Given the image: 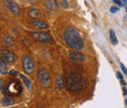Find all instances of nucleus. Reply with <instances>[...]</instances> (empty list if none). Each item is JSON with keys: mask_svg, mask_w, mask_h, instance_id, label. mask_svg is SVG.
I'll return each instance as SVG.
<instances>
[{"mask_svg": "<svg viewBox=\"0 0 127 108\" xmlns=\"http://www.w3.org/2000/svg\"><path fill=\"white\" fill-rule=\"evenodd\" d=\"M120 67H121V69H122V71H123V73H124L125 75H127V69L125 68V66H124L123 64H120Z\"/></svg>", "mask_w": 127, "mask_h": 108, "instance_id": "obj_21", "label": "nucleus"}, {"mask_svg": "<svg viewBox=\"0 0 127 108\" xmlns=\"http://www.w3.org/2000/svg\"><path fill=\"white\" fill-rule=\"evenodd\" d=\"M9 73L8 71V67L4 62L0 61V74L1 75H7Z\"/></svg>", "mask_w": 127, "mask_h": 108, "instance_id": "obj_17", "label": "nucleus"}, {"mask_svg": "<svg viewBox=\"0 0 127 108\" xmlns=\"http://www.w3.org/2000/svg\"><path fill=\"white\" fill-rule=\"evenodd\" d=\"M113 2L115 3L116 5H118V6H122L123 4H122V2L120 1V0H113Z\"/></svg>", "mask_w": 127, "mask_h": 108, "instance_id": "obj_23", "label": "nucleus"}, {"mask_svg": "<svg viewBox=\"0 0 127 108\" xmlns=\"http://www.w3.org/2000/svg\"><path fill=\"white\" fill-rule=\"evenodd\" d=\"M0 91L2 93H4V89H3V87H2V80H0Z\"/></svg>", "mask_w": 127, "mask_h": 108, "instance_id": "obj_24", "label": "nucleus"}, {"mask_svg": "<svg viewBox=\"0 0 127 108\" xmlns=\"http://www.w3.org/2000/svg\"><path fill=\"white\" fill-rule=\"evenodd\" d=\"M125 104H126V105H127V98H126V99H125Z\"/></svg>", "mask_w": 127, "mask_h": 108, "instance_id": "obj_26", "label": "nucleus"}, {"mask_svg": "<svg viewBox=\"0 0 127 108\" xmlns=\"http://www.w3.org/2000/svg\"><path fill=\"white\" fill-rule=\"evenodd\" d=\"M110 11H111V13H112V14H113V13H116V12H118V11H119V8L112 6V7H111Z\"/></svg>", "mask_w": 127, "mask_h": 108, "instance_id": "obj_19", "label": "nucleus"}, {"mask_svg": "<svg viewBox=\"0 0 127 108\" xmlns=\"http://www.w3.org/2000/svg\"><path fill=\"white\" fill-rule=\"evenodd\" d=\"M56 85H57L59 89H64L65 88V82H64V79H63V76H61V75L57 76Z\"/></svg>", "mask_w": 127, "mask_h": 108, "instance_id": "obj_15", "label": "nucleus"}, {"mask_svg": "<svg viewBox=\"0 0 127 108\" xmlns=\"http://www.w3.org/2000/svg\"><path fill=\"white\" fill-rule=\"evenodd\" d=\"M23 71H25L27 74L31 75L35 69V64H34L33 59L29 56L23 57Z\"/></svg>", "mask_w": 127, "mask_h": 108, "instance_id": "obj_7", "label": "nucleus"}, {"mask_svg": "<svg viewBox=\"0 0 127 108\" xmlns=\"http://www.w3.org/2000/svg\"><path fill=\"white\" fill-rule=\"evenodd\" d=\"M122 4H123V5L127 4V0H122Z\"/></svg>", "mask_w": 127, "mask_h": 108, "instance_id": "obj_25", "label": "nucleus"}, {"mask_svg": "<svg viewBox=\"0 0 127 108\" xmlns=\"http://www.w3.org/2000/svg\"><path fill=\"white\" fill-rule=\"evenodd\" d=\"M9 75L12 77H16L18 75V72L16 70H11V71H9Z\"/></svg>", "mask_w": 127, "mask_h": 108, "instance_id": "obj_20", "label": "nucleus"}, {"mask_svg": "<svg viewBox=\"0 0 127 108\" xmlns=\"http://www.w3.org/2000/svg\"><path fill=\"white\" fill-rule=\"evenodd\" d=\"M27 14L31 19H37V18H39V16H40V11L36 8H31L28 10Z\"/></svg>", "mask_w": 127, "mask_h": 108, "instance_id": "obj_12", "label": "nucleus"}, {"mask_svg": "<svg viewBox=\"0 0 127 108\" xmlns=\"http://www.w3.org/2000/svg\"><path fill=\"white\" fill-rule=\"evenodd\" d=\"M38 80L40 85L43 87H50V74H49V71H48L46 68H42L38 71Z\"/></svg>", "mask_w": 127, "mask_h": 108, "instance_id": "obj_5", "label": "nucleus"}, {"mask_svg": "<svg viewBox=\"0 0 127 108\" xmlns=\"http://www.w3.org/2000/svg\"><path fill=\"white\" fill-rule=\"evenodd\" d=\"M0 61L4 62L6 65H12L16 61V55L14 52L8 49L0 50Z\"/></svg>", "mask_w": 127, "mask_h": 108, "instance_id": "obj_4", "label": "nucleus"}, {"mask_svg": "<svg viewBox=\"0 0 127 108\" xmlns=\"http://www.w3.org/2000/svg\"><path fill=\"white\" fill-rule=\"evenodd\" d=\"M3 3L12 14L14 16H19L21 14V8L16 2L12 1V0H3Z\"/></svg>", "mask_w": 127, "mask_h": 108, "instance_id": "obj_8", "label": "nucleus"}, {"mask_svg": "<svg viewBox=\"0 0 127 108\" xmlns=\"http://www.w3.org/2000/svg\"><path fill=\"white\" fill-rule=\"evenodd\" d=\"M64 40L71 49L79 51L84 47V39L80 32L74 27L65 28L64 32Z\"/></svg>", "mask_w": 127, "mask_h": 108, "instance_id": "obj_1", "label": "nucleus"}, {"mask_svg": "<svg viewBox=\"0 0 127 108\" xmlns=\"http://www.w3.org/2000/svg\"><path fill=\"white\" fill-rule=\"evenodd\" d=\"M69 58L71 61H74V62H83L85 60V57H84L83 54L76 50L69 52Z\"/></svg>", "mask_w": 127, "mask_h": 108, "instance_id": "obj_9", "label": "nucleus"}, {"mask_svg": "<svg viewBox=\"0 0 127 108\" xmlns=\"http://www.w3.org/2000/svg\"><path fill=\"white\" fill-rule=\"evenodd\" d=\"M31 25L36 28V29H47L48 28V25H47V23L44 22V21H41V20H33L31 22Z\"/></svg>", "mask_w": 127, "mask_h": 108, "instance_id": "obj_11", "label": "nucleus"}, {"mask_svg": "<svg viewBox=\"0 0 127 108\" xmlns=\"http://www.w3.org/2000/svg\"><path fill=\"white\" fill-rule=\"evenodd\" d=\"M6 91L10 95H13V96H19L22 93L23 91V87L21 85V83L18 80H13L11 81L7 86H6Z\"/></svg>", "mask_w": 127, "mask_h": 108, "instance_id": "obj_3", "label": "nucleus"}, {"mask_svg": "<svg viewBox=\"0 0 127 108\" xmlns=\"http://www.w3.org/2000/svg\"><path fill=\"white\" fill-rule=\"evenodd\" d=\"M62 3H63V6L65 8H68L69 7V4H68V2H66V0H62Z\"/></svg>", "mask_w": 127, "mask_h": 108, "instance_id": "obj_22", "label": "nucleus"}, {"mask_svg": "<svg viewBox=\"0 0 127 108\" xmlns=\"http://www.w3.org/2000/svg\"><path fill=\"white\" fill-rule=\"evenodd\" d=\"M20 76H21V78L23 79V83H25V85H26L27 88L28 89V91H32V83H31V81H29L28 78H27V76H25L23 74H21Z\"/></svg>", "mask_w": 127, "mask_h": 108, "instance_id": "obj_14", "label": "nucleus"}, {"mask_svg": "<svg viewBox=\"0 0 127 108\" xmlns=\"http://www.w3.org/2000/svg\"><path fill=\"white\" fill-rule=\"evenodd\" d=\"M116 75H117V77L119 78V80H120V83H121V85H122V86H124V85H125V82H124V80H123L122 75L120 74L119 72H117V74H116Z\"/></svg>", "mask_w": 127, "mask_h": 108, "instance_id": "obj_18", "label": "nucleus"}, {"mask_svg": "<svg viewBox=\"0 0 127 108\" xmlns=\"http://www.w3.org/2000/svg\"><path fill=\"white\" fill-rule=\"evenodd\" d=\"M2 102H3V105L5 106H10L15 103V99L13 97H11L10 95H5L2 99Z\"/></svg>", "mask_w": 127, "mask_h": 108, "instance_id": "obj_13", "label": "nucleus"}, {"mask_svg": "<svg viewBox=\"0 0 127 108\" xmlns=\"http://www.w3.org/2000/svg\"><path fill=\"white\" fill-rule=\"evenodd\" d=\"M66 83L69 87V91L73 92L80 91L85 87V83H84L83 78L73 72L70 73V75L66 78Z\"/></svg>", "mask_w": 127, "mask_h": 108, "instance_id": "obj_2", "label": "nucleus"}, {"mask_svg": "<svg viewBox=\"0 0 127 108\" xmlns=\"http://www.w3.org/2000/svg\"><path fill=\"white\" fill-rule=\"evenodd\" d=\"M31 35L34 40L39 41V42L42 43H49L52 40L51 35L48 33H44V32H31Z\"/></svg>", "mask_w": 127, "mask_h": 108, "instance_id": "obj_6", "label": "nucleus"}, {"mask_svg": "<svg viewBox=\"0 0 127 108\" xmlns=\"http://www.w3.org/2000/svg\"><path fill=\"white\" fill-rule=\"evenodd\" d=\"M110 40H111V42H112L113 45H116V44L118 43L117 37H116L115 33H114L113 29H111V31H110Z\"/></svg>", "mask_w": 127, "mask_h": 108, "instance_id": "obj_16", "label": "nucleus"}, {"mask_svg": "<svg viewBox=\"0 0 127 108\" xmlns=\"http://www.w3.org/2000/svg\"><path fill=\"white\" fill-rule=\"evenodd\" d=\"M45 6L48 9H51L53 11L59 10V5L56 0H45Z\"/></svg>", "mask_w": 127, "mask_h": 108, "instance_id": "obj_10", "label": "nucleus"}]
</instances>
